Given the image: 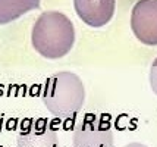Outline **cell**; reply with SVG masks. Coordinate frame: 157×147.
Returning a JSON list of instances; mask_svg holds the SVG:
<instances>
[{"mask_svg": "<svg viewBox=\"0 0 157 147\" xmlns=\"http://www.w3.org/2000/svg\"><path fill=\"white\" fill-rule=\"evenodd\" d=\"M31 41L43 57L60 59L68 55L75 43V28L66 15L47 10L35 21Z\"/></svg>", "mask_w": 157, "mask_h": 147, "instance_id": "6da1fadb", "label": "cell"}, {"mask_svg": "<svg viewBox=\"0 0 157 147\" xmlns=\"http://www.w3.org/2000/svg\"><path fill=\"white\" fill-rule=\"evenodd\" d=\"M85 99L81 78L74 72L62 71L47 79L43 90V102L48 112L57 118H72L79 112Z\"/></svg>", "mask_w": 157, "mask_h": 147, "instance_id": "7a4b0ae2", "label": "cell"}, {"mask_svg": "<svg viewBox=\"0 0 157 147\" xmlns=\"http://www.w3.org/2000/svg\"><path fill=\"white\" fill-rule=\"evenodd\" d=\"M113 134L104 116L87 115L74 133V147H112Z\"/></svg>", "mask_w": 157, "mask_h": 147, "instance_id": "3957f363", "label": "cell"}, {"mask_svg": "<svg viewBox=\"0 0 157 147\" xmlns=\"http://www.w3.org/2000/svg\"><path fill=\"white\" fill-rule=\"evenodd\" d=\"M131 28L141 43L157 46V0H138L132 7Z\"/></svg>", "mask_w": 157, "mask_h": 147, "instance_id": "277c9868", "label": "cell"}, {"mask_svg": "<svg viewBox=\"0 0 157 147\" xmlns=\"http://www.w3.org/2000/svg\"><path fill=\"white\" fill-rule=\"evenodd\" d=\"M116 0H74L76 15L88 27L100 28L112 21Z\"/></svg>", "mask_w": 157, "mask_h": 147, "instance_id": "5b68a950", "label": "cell"}, {"mask_svg": "<svg viewBox=\"0 0 157 147\" xmlns=\"http://www.w3.org/2000/svg\"><path fill=\"white\" fill-rule=\"evenodd\" d=\"M16 147H59L56 131L44 124H35L21 133Z\"/></svg>", "mask_w": 157, "mask_h": 147, "instance_id": "8992f818", "label": "cell"}, {"mask_svg": "<svg viewBox=\"0 0 157 147\" xmlns=\"http://www.w3.org/2000/svg\"><path fill=\"white\" fill-rule=\"evenodd\" d=\"M41 0H0V25L18 19L19 16L40 6Z\"/></svg>", "mask_w": 157, "mask_h": 147, "instance_id": "52a82bcc", "label": "cell"}, {"mask_svg": "<svg viewBox=\"0 0 157 147\" xmlns=\"http://www.w3.org/2000/svg\"><path fill=\"white\" fill-rule=\"evenodd\" d=\"M150 85L153 88V91L157 94V57L154 59V62H153L150 69Z\"/></svg>", "mask_w": 157, "mask_h": 147, "instance_id": "ba28073f", "label": "cell"}, {"mask_svg": "<svg viewBox=\"0 0 157 147\" xmlns=\"http://www.w3.org/2000/svg\"><path fill=\"white\" fill-rule=\"evenodd\" d=\"M128 147H144L143 144H138V143H134V144H129Z\"/></svg>", "mask_w": 157, "mask_h": 147, "instance_id": "9c48e42d", "label": "cell"}]
</instances>
